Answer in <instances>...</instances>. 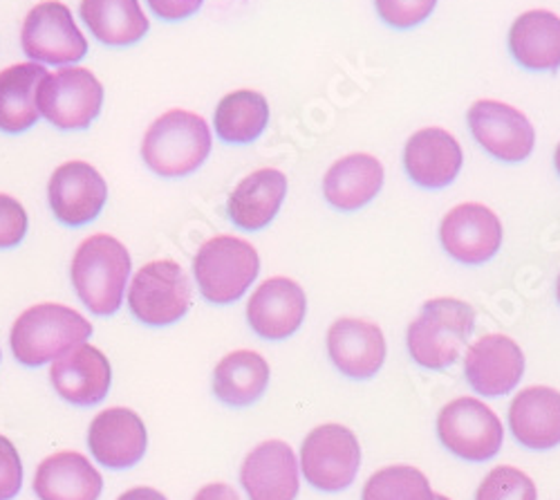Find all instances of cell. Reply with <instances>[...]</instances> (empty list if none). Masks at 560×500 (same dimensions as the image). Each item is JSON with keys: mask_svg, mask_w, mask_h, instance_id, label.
<instances>
[{"mask_svg": "<svg viewBox=\"0 0 560 500\" xmlns=\"http://www.w3.org/2000/svg\"><path fill=\"white\" fill-rule=\"evenodd\" d=\"M474 328L476 310L469 303L451 296L431 299L408 326V352L419 367L442 371L459 359Z\"/></svg>", "mask_w": 560, "mask_h": 500, "instance_id": "obj_1", "label": "cell"}, {"mask_svg": "<svg viewBox=\"0 0 560 500\" xmlns=\"http://www.w3.org/2000/svg\"><path fill=\"white\" fill-rule=\"evenodd\" d=\"M211 128L189 111H168L158 117L142 142L147 166L162 177H184L198 171L211 153Z\"/></svg>", "mask_w": 560, "mask_h": 500, "instance_id": "obj_2", "label": "cell"}, {"mask_svg": "<svg viewBox=\"0 0 560 500\" xmlns=\"http://www.w3.org/2000/svg\"><path fill=\"white\" fill-rule=\"evenodd\" d=\"M70 277L83 305L100 316L119 310L130 277L128 249L108 234L85 239L74 258Z\"/></svg>", "mask_w": 560, "mask_h": 500, "instance_id": "obj_3", "label": "cell"}, {"mask_svg": "<svg viewBox=\"0 0 560 500\" xmlns=\"http://www.w3.org/2000/svg\"><path fill=\"white\" fill-rule=\"evenodd\" d=\"M92 335V326L77 310L59 303L27 307L12 328V352L25 367H43L68 350L81 346Z\"/></svg>", "mask_w": 560, "mask_h": 500, "instance_id": "obj_4", "label": "cell"}, {"mask_svg": "<svg viewBox=\"0 0 560 500\" xmlns=\"http://www.w3.org/2000/svg\"><path fill=\"white\" fill-rule=\"evenodd\" d=\"M260 271L258 252L252 243L236 236H215L207 241L196 258L194 275L202 296L215 305L238 301Z\"/></svg>", "mask_w": 560, "mask_h": 500, "instance_id": "obj_5", "label": "cell"}, {"mask_svg": "<svg viewBox=\"0 0 560 500\" xmlns=\"http://www.w3.org/2000/svg\"><path fill=\"white\" fill-rule=\"evenodd\" d=\"M38 113L63 130H79L95 121L104 106V88L85 68H63L45 74L36 93Z\"/></svg>", "mask_w": 560, "mask_h": 500, "instance_id": "obj_6", "label": "cell"}, {"mask_svg": "<svg viewBox=\"0 0 560 500\" xmlns=\"http://www.w3.org/2000/svg\"><path fill=\"white\" fill-rule=\"evenodd\" d=\"M130 312L147 326H171L189 312L191 283L173 260H153L132 277Z\"/></svg>", "mask_w": 560, "mask_h": 500, "instance_id": "obj_7", "label": "cell"}, {"mask_svg": "<svg viewBox=\"0 0 560 500\" xmlns=\"http://www.w3.org/2000/svg\"><path fill=\"white\" fill-rule=\"evenodd\" d=\"M438 435L455 456L485 463L502 449L504 431L500 418L476 397H457L438 416Z\"/></svg>", "mask_w": 560, "mask_h": 500, "instance_id": "obj_8", "label": "cell"}, {"mask_svg": "<svg viewBox=\"0 0 560 500\" xmlns=\"http://www.w3.org/2000/svg\"><path fill=\"white\" fill-rule=\"evenodd\" d=\"M361 446L357 435L341 425H323L307 433L301 446V472L320 491H341L357 478Z\"/></svg>", "mask_w": 560, "mask_h": 500, "instance_id": "obj_9", "label": "cell"}, {"mask_svg": "<svg viewBox=\"0 0 560 500\" xmlns=\"http://www.w3.org/2000/svg\"><path fill=\"white\" fill-rule=\"evenodd\" d=\"M23 53L43 63L63 66L85 57L88 40L77 27L72 12L57 0L36 5L21 30Z\"/></svg>", "mask_w": 560, "mask_h": 500, "instance_id": "obj_10", "label": "cell"}, {"mask_svg": "<svg viewBox=\"0 0 560 500\" xmlns=\"http://www.w3.org/2000/svg\"><path fill=\"white\" fill-rule=\"evenodd\" d=\"M469 128L476 142L500 162H523L532 155L536 132L532 121L509 104L480 100L469 108Z\"/></svg>", "mask_w": 560, "mask_h": 500, "instance_id": "obj_11", "label": "cell"}, {"mask_svg": "<svg viewBox=\"0 0 560 500\" xmlns=\"http://www.w3.org/2000/svg\"><path fill=\"white\" fill-rule=\"evenodd\" d=\"M440 241L451 258L464 265H482L500 252L502 222L489 207L464 202L444 216Z\"/></svg>", "mask_w": 560, "mask_h": 500, "instance_id": "obj_12", "label": "cell"}, {"mask_svg": "<svg viewBox=\"0 0 560 500\" xmlns=\"http://www.w3.org/2000/svg\"><path fill=\"white\" fill-rule=\"evenodd\" d=\"M525 354L506 335H487L474 341L464 357V375L485 397L511 393L523 380Z\"/></svg>", "mask_w": 560, "mask_h": 500, "instance_id": "obj_13", "label": "cell"}, {"mask_svg": "<svg viewBox=\"0 0 560 500\" xmlns=\"http://www.w3.org/2000/svg\"><path fill=\"white\" fill-rule=\"evenodd\" d=\"M307 299L303 288L288 279L273 277L262 281L247 303V322L252 330L269 341L292 337L305 322Z\"/></svg>", "mask_w": 560, "mask_h": 500, "instance_id": "obj_14", "label": "cell"}, {"mask_svg": "<svg viewBox=\"0 0 560 500\" xmlns=\"http://www.w3.org/2000/svg\"><path fill=\"white\" fill-rule=\"evenodd\" d=\"M48 198L55 216L61 222L81 226L102 213L108 200V187L95 166L74 160L61 164L52 173Z\"/></svg>", "mask_w": 560, "mask_h": 500, "instance_id": "obj_15", "label": "cell"}, {"mask_svg": "<svg viewBox=\"0 0 560 500\" xmlns=\"http://www.w3.org/2000/svg\"><path fill=\"white\" fill-rule=\"evenodd\" d=\"M88 444L92 456L108 469H128L144 458L147 427L130 408H106L90 422Z\"/></svg>", "mask_w": 560, "mask_h": 500, "instance_id": "obj_16", "label": "cell"}, {"mask_svg": "<svg viewBox=\"0 0 560 500\" xmlns=\"http://www.w3.org/2000/svg\"><path fill=\"white\" fill-rule=\"evenodd\" d=\"M249 500H294L299 493V461L283 440H267L252 449L241 469Z\"/></svg>", "mask_w": 560, "mask_h": 500, "instance_id": "obj_17", "label": "cell"}, {"mask_svg": "<svg viewBox=\"0 0 560 500\" xmlns=\"http://www.w3.org/2000/svg\"><path fill=\"white\" fill-rule=\"evenodd\" d=\"M462 147L444 128L431 126L412 132L404 149V166L419 187L444 189L462 171Z\"/></svg>", "mask_w": 560, "mask_h": 500, "instance_id": "obj_18", "label": "cell"}, {"mask_svg": "<svg viewBox=\"0 0 560 500\" xmlns=\"http://www.w3.org/2000/svg\"><path fill=\"white\" fill-rule=\"evenodd\" d=\"M328 352L346 377L370 380L386 361V337L377 324L346 316L328 330Z\"/></svg>", "mask_w": 560, "mask_h": 500, "instance_id": "obj_19", "label": "cell"}, {"mask_svg": "<svg viewBox=\"0 0 560 500\" xmlns=\"http://www.w3.org/2000/svg\"><path fill=\"white\" fill-rule=\"evenodd\" d=\"M50 380L55 391L66 402H72L77 406L97 404L110 391V361L95 346L81 344L55 359Z\"/></svg>", "mask_w": 560, "mask_h": 500, "instance_id": "obj_20", "label": "cell"}, {"mask_svg": "<svg viewBox=\"0 0 560 500\" xmlns=\"http://www.w3.org/2000/svg\"><path fill=\"white\" fill-rule=\"evenodd\" d=\"M509 427L527 449H553L560 444V393L549 386L521 391L509 406Z\"/></svg>", "mask_w": 560, "mask_h": 500, "instance_id": "obj_21", "label": "cell"}, {"mask_svg": "<svg viewBox=\"0 0 560 500\" xmlns=\"http://www.w3.org/2000/svg\"><path fill=\"white\" fill-rule=\"evenodd\" d=\"M288 196V177L278 168H258L231 191L226 213L245 232H258L278 216Z\"/></svg>", "mask_w": 560, "mask_h": 500, "instance_id": "obj_22", "label": "cell"}, {"mask_svg": "<svg viewBox=\"0 0 560 500\" xmlns=\"http://www.w3.org/2000/svg\"><path fill=\"white\" fill-rule=\"evenodd\" d=\"M102 489V474L77 451L45 458L34 476V491L40 500H97Z\"/></svg>", "mask_w": 560, "mask_h": 500, "instance_id": "obj_23", "label": "cell"}, {"mask_svg": "<svg viewBox=\"0 0 560 500\" xmlns=\"http://www.w3.org/2000/svg\"><path fill=\"white\" fill-rule=\"evenodd\" d=\"M384 187V166L375 155L352 153L335 162L323 177V196L339 211L365 207Z\"/></svg>", "mask_w": 560, "mask_h": 500, "instance_id": "obj_24", "label": "cell"}, {"mask_svg": "<svg viewBox=\"0 0 560 500\" xmlns=\"http://www.w3.org/2000/svg\"><path fill=\"white\" fill-rule=\"evenodd\" d=\"M509 50L525 70L549 72L560 68V19L547 10H532L513 21Z\"/></svg>", "mask_w": 560, "mask_h": 500, "instance_id": "obj_25", "label": "cell"}, {"mask_svg": "<svg viewBox=\"0 0 560 500\" xmlns=\"http://www.w3.org/2000/svg\"><path fill=\"white\" fill-rule=\"evenodd\" d=\"M269 363L254 350L229 352L213 371V393L229 406H249L267 391Z\"/></svg>", "mask_w": 560, "mask_h": 500, "instance_id": "obj_26", "label": "cell"}, {"mask_svg": "<svg viewBox=\"0 0 560 500\" xmlns=\"http://www.w3.org/2000/svg\"><path fill=\"white\" fill-rule=\"evenodd\" d=\"M81 19L106 45H132L149 32L139 0H81Z\"/></svg>", "mask_w": 560, "mask_h": 500, "instance_id": "obj_27", "label": "cell"}, {"mask_svg": "<svg viewBox=\"0 0 560 500\" xmlns=\"http://www.w3.org/2000/svg\"><path fill=\"white\" fill-rule=\"evenodd\" d=\"M43 66L19 63L0 72V130L23 132L38 119L36 93L43 77Z\"/></svg>", "mask_w": 560, "mask_h": 500, "instance_id": "obj_28", "label": "cell"}, {"mask_svg": "<svg viewBox=\"0 0 560 500\" xmlns=\"http://www.w3.org/2000/svg\"><path fill=\"white\" fill-rule=\"evenodd\" d=\"M213 124L222 142L249 144L269 124V104L256 90H233L220 100Z\"/></svg>", "mask_w": 560, "mask_h": 500, "instance_id": "obj_29", "label": "cell"}, {"mask_svg": "<svg viewBox=\"0 0 560 500\" xmlns=\"http://www.w3.org/2000/svg\"><path fill=\"white\" fill-rule=\"evenodd\" d=\"M363 500H435V493L422 472L408 465H395L368 478Z\"/></svg>", "mask_w": 560, "mask_h": 500, "instance_id": "obj_30", "label": "cell"}, {"mask_svg": "<svg viewBox=\"0 0 560 500\" xmlns=\"http://www.w3.org/2000/svg\"><path fill=\"white\" fill-rule=\"evenodd\" d=\"M534 480L516 467H495L478 487L476 500H536Z\"/></svg>", "mask_w": 560, "mask_h": 500, "instance_id": "obj_31", "label": "cell"}, {"mask_svg": "<svg viewBox=\"0 0 560 500\" xmlns=\"http://www.w3.org/2000/svg\"><path fill=\"white\" fill-rule=\"evenodd\" d=\"M375 5L390 27L410 30L433 14L438 0H375Z\"/></svg>", "mask_w": 560, "mask_h": 500, "instance_id": "obj_32", "label": "cell"}, {"mask_svg": "<svg viewBox=\"0 0 560 500\" xmlns=\"http://www.w3.org/2000/svg\"><path fill=\"white\" fill-rule=\"evenodd\" d=\"M27 232V213L19 200L0 194V249L16 247Z\"/></svg>", "mask_w": 560, "mask_h": 500, "instance_id": "obj_33", "label": "cell"}, {"mask_svg": "<svg viewBox=\"0 0 560 500\" xmlns=\"http://www.w3.org/2000/svg\"><path fill=\"white\" fill-rule=\"evenodd\" d=\"M23 485V463L16 446L0 435V500H12Z\"/></svg>", "mask_w": 560, "mask_h": 500, "instance_id": "obj_34", "label": "cell"}, {"mask_svg": "<svg viewBox=\"0 0 560 500\" xmlns=\"http://www.w3.org/2000/svg\"><path fill=\"white\" fill-rule=\"evenodd\" d=\"M149 5L164 21H182L194 16L202 8V0H149Z\"/></svg>", "mask_w": 560, "mask_h": 500, "instance_id": "obj_35", "label": "cell"}, {"mask_svg": "<svg viewBox=\"0 0 560 500\" xmlns=\"http://www.w3.org/2000/svg\"><path fill=\"white\" fill-rule=\"evenodd\" d=\"M194 500H241L238 491L224 485V482H211V485H205L196 496Z\"/></svg>", "mask_w": 560, "mask_h": 500, "instance_id": "obj_36", "label": "cell"}, {"mask_svg": "<svg viewBox=\"0 0 560 500\" xmlns=\"http://www.w3.org/2000/svg\"><path fill=\"white\" fill-rule=\"evenodd\" d=\"M117 500H168V498L153 487H135L121 493Z\"/></svg>", "mask_w": 560, "mask_h": 500, "instance_id": "obj_37", "label": "cell"}, {"mask_svg": "<svg viewBox=\"0 0 560 500\" xmlns=\"http://www.w3.org/2000/svg\"><path fill=\"white\" fill-rule=\"evenodd\" d=\"M553 164H556V171L560 175V144L556 147V153H553Z\"/></svg>", "mask_w": 560, "mask_h": 500, "instance_id": "obj_38", "label": "cell"}, {"mask_svg": "<svg viewBox=\"0 0 560 500\" xmlns=\"http://www.w3.org/2000/svg\"><path fill=\"white\" fill-rule=\"evenodd\" d=\"M556 299L560 303V275H558V281H556Z\"/></svg>", "mask_w": 560, "mask_h": 500, "instance_id": "obj_39", "label": "cell"}, {"mask_svg": "<svg viewBox=\"0 0 560 500\" xmlns=\"http://www.w3.org/2000/svg\"><path fill=\"white\" fill-rule=\"evenodd\" d=\"M435 500H451V498H446V496H440V493H435Z\"/></svg>", "mask_w": 560, "mask_h": 500, "instance_id": "obj_40", "label": "cell"}]
</instances>
